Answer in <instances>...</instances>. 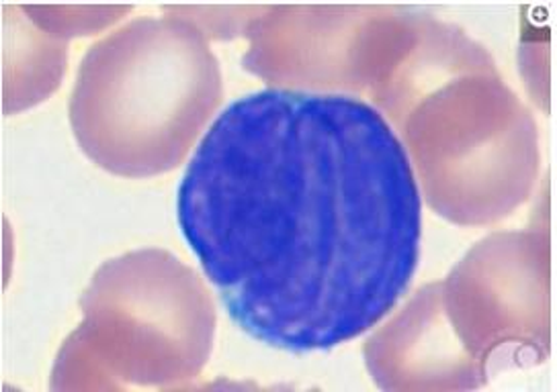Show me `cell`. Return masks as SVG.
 <instances>
[{"label": "cell", "instance_id": "6da1fadb", "mask_svg": "<svg viewBox=\"0 0 557 392\" xmlns=\"http://www.w3.org/2000/svg\"><path fill=\"white\" fill-rule=\"evenodd\" d=\"M176 208L230 319L292 354L361 338L417 273L412 157L382 111L350 94L240 97L197 146Z\"/></svg>", "mask_w": 557, "mask_h": 392}, {"label": "cell", "instance_id": "7a4b0ae2", "mask_svg": "<svg viewBox=\"0 0 557 392\" xmlns=\"http://www.w3.org/2000/svg\"><path fill=\"white\" fill-rule=\"evenodd\" d=\"M208 34L183 17H141L90 46L70 99L76 143L99 168L152 178L178 168L222 103Z\"/></svg>", "mask_w": 557, "mask_h": 392}, {"label": "cell", "instance_id": "3957f363", "mask_svg": "<svg viewBox=\"0 0 557 392\" xmlns=\"http://www.w3.org/2000/svg\"><path fill=\"white\" fill-rule=\"evenodd\" d=\"M83 324L64 341L52 389H171L208 364L215 308L189 266L164 250L104 262L81 299Z\"/></svg>", "mask_w": 557, "mask_h": 392}]
</instances>
